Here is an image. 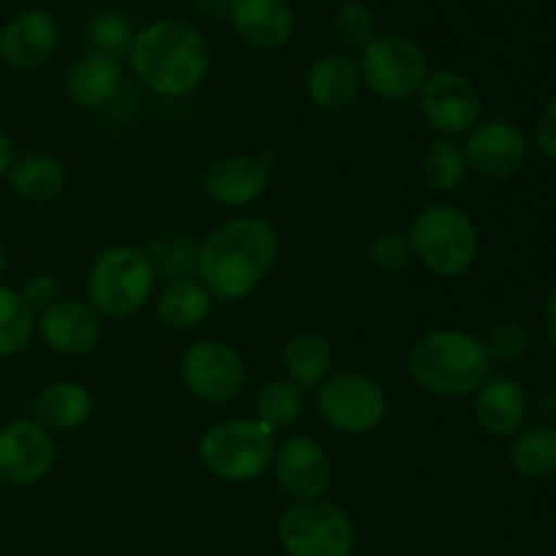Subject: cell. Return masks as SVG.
Here are the masks:
<instances>
[{
    "label": "cell",
    "mask_w": 556,
    "mask_h": 556,
    "mask_svg": "<svg viewBox=\"0 0 556 556\" xmlns=\"http://www.w3.org/2000/svg\"><path fill=\"white\" fill-rule=\"evenodd\" d=\"M282 364L291 383L299 389H318L326 378L331 375V364H334V353L326 337L315 334V331H302L293 334L282 348Z\"/></svg>",
    "instance_id": "obj_23"
},
{
    "label": "cell",
    "mask_w": 556,
    "mask_h": 556,
    "mask_svg": "<svg viewBox=\"0 0 556 556\" xmlns=\"http://www.w3.org/2000/svg\"><path fill=\"white\" fill-rule=\"evenodd\" d=\"M36 334V309L25 302L22 291L0 286V358L25 351Z\"/></svg>",
    "instance_id": "obj_28"
},
{
    "label": "cell",
    "mask_w": 556,
    "mask_h": 556,
    "mask_svg": "<svg viewBox=\"0 0 556 556\" xmlns=\"http://www.w3.org/2000/svg\"><path fill=\"white\" fill-rule=\"evenodd\" d=\"M33 413L49 432H71L92 416V394L76 380H54L36 396Z\"/></svg>",
    "instance_id": "obj_22"
},
{
    "label": "cell",
    "mask_w": 556,
    "mask_h": 556,
    "mask_svg": "<svg viewBox=\"0 0 556 556\" xmlns=\"http://www.w3.org/2000/svg\"><path fill=\"white\" fill-rule=\"evenodd\" d=\"M465 150L454 139H438L424 150L421 179L434 193H454L467 177Z\"/></svg>",
    "instance_id": "obj_27"
},
{
    "label": "cell",
    "mask_w": 556,
    "mask_h": 556,
    "mask_svg": "<svg viewBox=\"0 0 556 556\" xmlns=\"http://www.w3.org/2000/svg\"><path fill=\"white\" fill-rule=\"evenodd\" d=\"M362 81L386 101H407L418 96L429 76L427 52L413 38L386 33L362 47Z\"/></svg>",
    "instance_id": "obj_8"
},
{
    "label": "cell",
    "mask_w": 556,
    "mask_h": 556,
    "mask_svg": "<svg viewBox=\"0 0 556 556\" xmlns=\"http://www.w3.org/2000/svg\"><path fill=\"white\" fill-rule=\"evenodd\" d=\"M318 413L334 432L367 434L383 424L389 400L378 380L364 372L329 375L318 386Z\"/></svg>",
    "instance_id": "obj_9"
},
{
    "label": "cell",
    "mask_w": 556,
    "mask_h": 556,
    "mask_svg": "<svg viewBox=\"0 0 556 556\" xmlns=\"http://www.w3.org/2000/svg\"><path fill=\"white\" fill-rule=\"evenodd\" d=\"M277 538L288 556H351L356 546L351 516L326 500L293 503L277 521Z\"/></svg>",
    "instance_id": "obj_7"
},
{
    "label": "cell",
    "mask_w": 556,
    "mask_h": 556,
    "mask_svg": "<svg viewBox=\"0 0 556 556\" xmlns=\"http://www.w3.org/2000/svg\"><path fill=\"white\" fill-rule=\"evenodd\" d=\"M155 280L157 271L144 250L130 244L103 250L87 275L90 307L106 318H128L144 307L155 291Z\"/></svg>",
    "instance_id": "obj_5"
},
{
    "label": "cell",
    "mask_w": 556,
    "mask_h": 556,
    "mask_svg": "<svg viewBox=\"0 0 556 556\" xmlns=\"http://www.w3.org/2000/svg\"><path fill=\"white\" fill-rule=\"evenodd\" d=\"M22 296L33 309H47L60 302V282L52 275H36L33 280H27Z\"/></svg>",
    "instance_id": "obj_35"
},
{
    "label": "cell",
    "mask_w": 556,
    "mask_h": 556,
    "mask_svg": "<svg viewBox=\"0 0 556 556\" xmlns=\"http://www.w3.org/2000/svg\"><path fill=\"white\" fill-rule=\"evenodd\" d=\"M275 451V432L258 418H226L206 429L199 443L206 470L228 483H248L264 476Z\"/></svg>",
    "instance_id": "obj_6"
},
{
    "label": "cell",
    "mask_w": 556,
    "mask_h": 556,
    "mask_svg": "<svg viewBox=\"0 0 556 556\" xmlns=\"http://www.w3.org/2000/svg\"><path fill=\"white\" fill-rule=\"evenodd\" d=\"M269 188V166L261 157H217L204 174V190L220 206H248Z\"/></svg>",
    "instance_id": "obj_17"
},
{
    "label": "cell",
    "mask_w": 556,
    "mask_h": 556,
    "mask_svg": "<svg viewBox=\"0 0 556 556\" xmlns=\"http://www.w3.org/2000/svg\"><path fill=\"white\" fill-rule=\"evenodd\" d=\"M535 141L541 147L543 155L554 157L556 161V98L543 106L541 117L535 123Z\"/></svg>",
    "instance_id": "obj_36"
},
{
    "label": "cell",
    "mask_w": 556,
    "mask_h": 556,
    "mask_svg": "<svg viewBox=\"0 0 556 556\" xmlns=\"http://www.w3.org/2000/svg\"><path fill=\"white\" fill-rule=\"evenodd\" d=\"M483 348H486V356L492 364H514L530 348V334L521 324L514 320H503V324L492 326L483 337Z\"/></svg>",
    "instance_id": "obj_30"
},
{
    "label": "cell",
    "mask_w": 556,
    "mask_h": 556,
    "mask_svg": "<svg viewBox=\"0 0 556 556\" xmlns=\"http://www.w3.org/2000/svg\"><path fill=\"white\" fill-rule=\"evenodd\" d=\"M90 38H92V43H96V52L106 54V58L117 60V63L123 54L130 52V43H134L130 22L125 20V16L114 14V11H109V14H101L92 20Z\"/></svg>",
    "instance_id": "obj_31"
},
{
    "label": "cell",
    "mask_w": 556,
    "mask_h": 556,
    "mask_svg": "<svg viewBox=\"0 0 556 556\" xmlns=\"http://www.w3.org/2000/svg\"><path fill=\"white\" fill-rule=\"evenodd\" d=\"M123 85V68L117 60L90 52L74 60L65 71V92L79 109H101L112 101Z\"/></svg>",
    "instance_id": "obj_20"
},
{
    "label": "cell",
    "mask_w": 556,
    "mask_h": 556,
    "mask_svg": "<svg viewBox=\"0 0 556 556\" xmlns=\"http://www.w3.org/2000/svg\"><path fill=\"white\" fill-rule=\"evenodd\" d=\"M367 255L375 269L383 271V275H394V271H402L410 264L413 250L410 242H407V233L383 231L372 239Z\"/></svg>",
    "instance_id": "obj_33"
},
{
    "label": "cell",
    "mask_w": 556,
    "mask_h": 556,
    "mask_svg": "<svg viewBox=\"0 0 556 556\" xmlns=\"http://www.w3.org/2000/svg\"><path fill=\"white\" fill-rule=\"evenodd\" d=\"M478 427L492 438H514L521 432L527 418V394L525 386L508 375H489L476 391L472 402Z\"/></svg>",
    "instance_id": "obj_18"
},
{
    "label": "cell",
    "mask_w": 556,
    "mask_h": 556,
    "mask_svg": "<svg viewBox=\"0 0 556 556\" xmlns=\"http://www.w3.org/2000/svg\"><path fill=\"white\" fill-rule=\"evenodd\" d=\"M60 41V27L47 11H22L0 30V60L11 68H36L52 58Z\"/></svg>",
    "instance_id": "obj_15"
},
{
    "label": "cell",
    "mask_w": 556,
    "mask_h": 556,
    "mask_svg": "<svg viewBox=\"0 0 556 556\" xmlns=\"http://www.w3.org/2000/svg\"><path fill=\"white\" fill-rule=\"evenodd\" d=\"M11 166H14V144H11L9 136L0 130V179L9 177Z\"/></svg>",
    "instance_id": "obj_37"
},
{
    "label": "cell",
    "mask_w": 556,
    "mask_h": 556,
    "mask_svg": "<svg viewBox=\"0 0 556 556\" xmlns=\"http://www.w3.org/2000/svg\"><path fill=\"white\" fill-rule=\"evenodd\" d=\"M334 33L340 41H345L348 47H364L367 41L375 38V14L364 3H342L340 9L334 11Z\"/></svg>",
    "instance_id": "obj_32"
},
{
    "label": "cell",
    "mask_w": 556,
    "mask_h": 556,
    "mask_svg": "<svg viewBox=\"0 0 556 556\" xmlns=\"http://www.w3.org/2000/svg\"><path fill=\"white\" fill-rule=\"evenodd\" d=\"M228 16L233 30L258 49L286 47L296 30V16L288 0H233Z\"/></svg>",
    "instance_id": "obj_19"
},
{
    "label": "cell",
    "mask_w": 556,
    "mask_h": 556,
    "mask_svg": "<svg viewBox=\"0 0 556 556\" xmlns=\"http://www.w3.org/2000/svg\"><path fill=\"white\" fill-rule=\"evenodd\" d=\"M510 467L527 481H543L556 472V429L530 427L514 434Z\"/></svg>",
    "instance_id": "obj_26"
},
{
    "label": "cell",
    "mask_w": 556,
    "mask_h": 556,
    "mask_svg": "<svg viewBox=\"0 0 556 556\" xmlns=\"http://www.w3.org/2000/svg\"><path fill=\"white\" fill-rule=\"evenodd\" d=\"M418 106L429 128L438 130L443 139L470 134L481 123L483 101L470 76L459 71H438L427 76L418 90Z\"/></svg>",
    "instance_id": "obj_11"
},
{
    "label": "cell",
    "mask_w": 556,
    "mask_h": 556,
    "mask_svg": "<svg viewBox=\"0 0 556 556\" xmlns=\"http://www.w3.org/2000/svg\"><path fill=\"white\" fill-rule=\"evenodd\" d=\"M407 367L424 391L459 400L481 389L492 362L478 337L459 329H432L413 342Z\"/></svg>",
    "instance_id": "obj_3"
},
{
    "label": "cell",
    "mask_w": 556,
    "mask_h": 556,
    "mask_svg": "<svg viewBox=\"0 0 556 556\" xmlns=\"http://www.w3.org/2000/svg\"><path fill=\"white\" fill-rule=\"evenodd\" d=\"M150 255L155 271L168 275V280H182L190 277V271L195 269V258H199V248H193L185 239H172L166 244H155Z\"/></svg>",
    "instance_id": "obj_34"
},
{
    "label": "cell",
    "mask_w": 556,
    "mask_h": 556,
    "mask_svg": "<svg viewBox=\"0 0 556 556\" xmlns=\"http://www.w3.org/2000/svg\"><path fill=\"white\" fill-rule=\"evenodd\" d=\"M43 342L63 356H81L90 353L101 340V318L90 304L76 299H60L41 313L36 320Z\"/></svg>",
    "instance_id": "obj_16"
},
{
    "label": "cell",
    "mask_w": 556,
    "mask_h": 556,
    "mask_svg": "<svg viewBox=\"0 0 556 556\" xmlns=\"http://www.w3.org/2000/svg\"><path fill=\"white\" fill-rule=\"evenodd\" d=\"M543 324H546V334L548 340L556 345V286L552 288L546 299V309H543Z\"/></svg>",
    "instance_id": "obj_38"
},
{
    "label": "cell",
    "mask_w": 556,
    "mask_h": 556,
    "mask_svg": "<svg viewBox=\"0 0 556 556\" xmlns=\"http://www.w3.org/2000/svg\"><path fill=\"white\" fill-rule=\"evenodd\" d=\"M9 182L22 199L27 201H49L63 193L65 188V166L60 157L36 152L22 161H14L9 172Z\"/></svg>",
    "instance_id": "obj_25"
},
{
    "label": "cell",
    "mask_w": 556,
    "mask_h": 556,
    "mask_svg": "<svg viewBox=\"0 0 556 556\" xmlns=\"http://www.w3.org/2000/svg\"><path fill=\"white\" fill-rule=\"evenodd\" d=\"M413 258L438 277L467 275L478 258V228L456 204L424 206L407 231Z\"/></svg>",
    "instance_id": "obj_4"
},
{
    "label": "cell",
    "mask_w": 556,
    "mask_h": 556,
    "mask_svg": "<svg viewBox=\"0 0 556 556\" xmlns=\"http://www.w3.org/2000/svg\"><path fill=\"white\" fill-rule=\"evenodd\" d=\"M3 269H5V253L3 248H0V275H3Z\"/></svg>",
    "instance_id": "obj_41"
},
{
    "label": "cell",
    "mask_w": 556,
    "mask_h": 556,
    "mask_svg": "<svg viewBox=\"0 0 556 556\" xmlns=\"http://www.w3.org/2000/svg\"><path fill=\"white\" fill-rule=\"evenodd\" d=\"M54 465V440L36 418H16L0 427V483L30 486Z\"/></svg>",
    "instance_id": "obj_13"
},
{
    "label": "cell",
    "mask_w": 556,
    "mask_h": 556,
    "mask_svg": "<svg viewBox=\"0 0 556 556\" xmlns=\"http://www.w3.org/2000/svg\"><path fill=\"white\" fill-rule=\"evenodd\" d=\"M255 410H258V421L264 424V427H269L271 432L288 429L302 418L304 394L302 389H299L296 383H291L288 378L269 380V383L261 389Z\"/></svg>",
    "instance_id": "obj_29"
},
{
    "label": "cell",
    "mask_w": 556,
    "mask_h": 556,
    "mask_svg": "<svg viewBox=\"0 0 556 556\" xmlns=\"http://www.w3.org/2000/svg\"><path fill=\"white\" fill-rule=\"evenodd\" d=\"M277 486L296 503L320 500L331 486V459L324 445L313 438H288L277 445L271 459Z\"/></svg>",
    "instance_id": "obj_14"
},
{
    "label": "cell",
    "mask_w": 556,
    "mask_h": 556,
    "mask_svg": "<svg viewBox=\"0 0 556 556\" xmlns=\"http://www.w3.org/2000/svg\"><path fill=\"white\" fill-rule=\"evenodd\" d=\"M280 239L261 217H233L201 242L195 271L206 291L223 302H239L264 282L277 261Z\"/></svg>",
    "instance_id": "obj_1"
},
{
    "label": "cell",
    "mask_w": 556,
    "mask_h": 556,
    "mask_svg": "<svg viewBox=\"0 0 556 556\" xmlns=\"http://www.w3.org/2000/svg\"><path fill=\"white\" fill-rule=\"evenodd\" d=\"M195 3L201 5V11H215V14H220V11L231 9L233 0H195Z\"/></svg>",
    "instance_id": "obj_40"
},
{
    "label": "cell",
    "mask_w": 556,
    "mask_h": 556,
    "mask_svg": "<svg viewBox=\"0 0 556 556\" xmlns=\"http://www.w3.org/2000/svg\"><path fill=\"white\" fill-rule=\"evenodd\" d=\"M358 87H362V71H358L356 60L348 54H324L307 71L309 101L326 112L348 106L358 96Z\"/></svg>",
    "instance_id": "obj_21"
},
{
    "label": "cell",
    "mask_w": 556,
    "mask_h": 556,
    "mask_svg": "<svg viewBox=\"0 0 556 556\" xmlns=\"http://www.w3.org/2000/svg\"><path fill=\"white\" fill-rule=\"evenodd\" d=\"M467 166L486 179H508L525 168L530 157V141L525 130L503 117L483 119L467 134Z\"/></svg>",
    "instance_id": "obj_12"
},
{
    "label": "cell",
    "mask_w": 556,
    "mask_h": 556,
    "mask_svg": "<svg viewBox=\"0 0 556 556\" xmlns=\"http://www.w3.org/2000/svg\"><path fill=\"white\" fill-rule=\"evenodd\" d=\"M541 413L556 421V391H548V394L541 396Z\"/></svg>",
    "instance_id": "obj_39"
},
{
    "label": "cell",
    "mask_w": 556,
    "mask_h": 556,
    "mask_svg": "<svg viewBox=\"0 0 556 556\" xmlns=\"http://www.w3.org/2000/svg\"><path fill=\"white\" fill-rule=\"evenodd\" d=\"M130 65L141 85L161 98H182L210 74V43L182 20H157L130 43Z\"/></svg>",
    "instance_id": "obj_2"
},
{
    "label": "cell",
    "mask_w": 556,
    "mask_h": 556,
    "mask_svg": "<svg viewBox=\"0 0 556 556\" xmlns=\"http://www.w3.org/2000/svg\"><path fill=\"white\" fill-rule=\"evenodd\" d=\"M157 318L172 329H195L212 309V293L193 277L168 280L157 296Z\"/></svg>",
    "instance_id": "obj_24"
},
{
    "label": "cell",
    "mask_w": 556,
    "mask_h": 556,
    "mask_svg": "<svg viewBox=\"0 0 556 556\" xmlns=\"http://www.w3.org/2000/svg\"><path fill=\"white\" fill-rule=\"evenodd\" d=\"M179 372H182L185 389L210 405H226L237 400L248 383L242 356L220 340H201L190 345L185 351Z\"/></svg>",
    "instance_id": "obj_10"
}]
</instances>
